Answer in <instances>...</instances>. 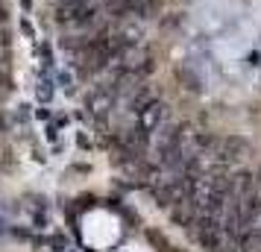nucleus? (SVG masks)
<instances>
[{
    "label": "nucleus",
    "instance_id": "1",
    "mask_svg": "<svg viewBox=\"0 0 261 252\" xmlns=\"http://www.w3.org/2000/svg\"><path fill=\"white\" fill-rule=\"evenodd\" d=\"M165 120H167V103H162V100H150L147 106L138 111V132L141 135H147V138H153L162 126H165Z\"/></svg>",
    "mask_w": 261,
    "mask_h": 252
},
{
    "label": "nucleus",
    "instance_id": "2",
    "mask_svg": "<svg viewBox=\"0 0 261 252\" xmlns=\"http://www.w3.org/2000/svg\"><path fill=\"white\" fill-rule=\"evenodd\" d=\"M159 12V0H135L132 3V18H153Z\"/></svg>",
    "mask_w": 261,
    "mask_h": 252
},
{
    "label": "nucleus",
    "instance_id": "3",
    "mask_svg": "<svg viewBox=\"0 0 261 252\" xmlns=\"http://www.w3.org/2000/svg\"><path fill=\"white\" fill-rule=\"evenodd\" d=\"M255 188H258V193H261V167H258V173H255Z\"/></svg>",
    "mask_w": 261,
    "mask_h": 252
}]
</instances>
